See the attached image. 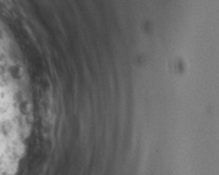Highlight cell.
<instances>
[{
	"instance_id": "6da1fadb",
	"label": "cell",
	"mask_w": 219,
	"mask_h": 175,
	"mask_svg": "<svg viewBox=\"0 0 219 175\" xmlns=\"http://www.w3.org/2000/svg\"><path fill=\"white\" fill-rule=\"evenodd\" d=\"M20 110H21L22 114H26V112H27L26 103H22V104H21V106H20Z\"/></svg>"
},
{
	"instance_id": "7a4b0ae2",
	"label": "cell",
	"mask_w": 219,
	"mask_h": 175,
	"mask_svg": "<svg viewBox=\"0 0 219 175\" xmlns=\"http://www.w3.org/2000/svg\"><path fill=\"white\" fill-rule=\"evenodd\" d=\"M4 67L3 66H2V65H0V75H2V74H3L4 73Z\"/></svg>"
}]
</instances>
